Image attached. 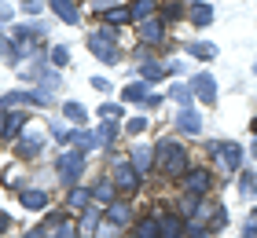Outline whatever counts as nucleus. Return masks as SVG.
I'll return each mask as SVG.
<instances>
[{"instance_id":"obj_1","label":"nucleus","mask_w":257,"mask_h":238,"mask_svg":"<svg viewBox=\"0 0 257 238\" xmlns=\"http://www.w3.org/2000/svg\"><path fill=\"white\" fill-rule=\"evenodd\" d=\"M155 165H158V169L166 172V176H180V172H184V165H188V154H184V147H180V143L166 139V143H158Z\"/></svg>"},{"instance_id":"obj_2","label":"nucleus","mask_w":257,"mask_h":238,"mask_svg":"<svg viewBox=\"0 0 257 238\" xmlns=\"http://www.w3.org/2000/svg\"><path fill=\"white\" fill-rule=\"evenodd\" d=\"M88 52L99 59V63H114L118 59V37H114V30H96L88 37Z\"/></svg>"},{"instance_id":"obj_3","label":"nucleus","mask_w":257,"mask_h":238,"mask_svg":"<svg viewBox=\"0 0 257 238\" xmlns=\"http://www.w3.org/2000/svg\"><path fill=\"white\" fill-rule=\"evenodd\" d=\"M59 176L66 183H74V180H81V172H85V150H63V158H59Z\"/></svg>"},{"instance_id":"obj_4","label":"nucleus","mask_w":257,"mask_h":238,"mask_svg":"<svg viewBox=\"0 0 257 238\" xmlns=\"http://www.w3.org/2000/svg\"><path fill=\"white\" fill-rule=\"evenodd\" d=\"M191 92H195L202 103H209V106L217 103V81L209 77V74H195V81H191Z\"/></svg>"},{"instance_id":"obj_5","label":"nucleus","mask_w":257,"mask_h":238,"mask_svg":"<svg viewBox=\"0 0 257 238\" xmlns=\"http://www.w3.org/2000/svg\"><path fill=\"white\" fill-rule=\"evenodd\" d=\"M217 158H220V165H224L228 172H235L239 165H242V147H235V143H217Z\"/></svg>"},{"instance_id":"obj_6","label":"nucleus","mask_w":257,"mask_h":238,"mask_svg":"<svg viewBox=\"0 0 257 238\" xmlns=\"http://www.w3.org/2000/svg\"><path fill=\"white\" fill-rule=\"evenodd\" d=\"M22 103H33V106H48V95L44 92H11V95H4L0 99V106H22Z\"/></svg>"},{"instance_id":"obj_7","label":"nucleus","mask_w":257,"mask_h":238,"mask_svg":"<svg viewBox=\"0 0 257 238\" xmlns=\"http://www.w3.org/2000/svg\"><path fill=\"white\" fill-rule=\"evenodd\" d=\"M209 172L206 169H195V172H188V180H184V190L188 194H195V198H202V194H209Z\"/></svg>"},{"instance_id":"obj_8","label":"nucleus","mask_w":257,"mask_h":238,"mask_svg":"<svg viewBox=\"0 0 257 238\" xmlns=\"http://www.w3.org/2000/svg\"><path fill=\"white\" fill-rule=\"evenodd\" d=\"M114 183H118L125 194H133V190L140 187V172H136L128 161H121V165H118V180H114Z\"/></svg>"},{"instance_id":"obj_9","label":"nucleus","mask_w":257,"mask_h":238,"mask_svg":"<svg viewBox=\"0 0 257 238\" xmlns=\"http://www.w3.org/2000/svg\"><path fill=\"white\" fill-rule=\"evenodd\" d=\"M107 220L114 223V227H125V223L133 220V205H128V201H110V209H107Z\"/></svg>"},{"instance_id":"obj_10","label":"nucleus","mask_w":257,"mask_h":238,"mask_svg":"<svg viewBox=\"0 0 257 238\" xmlns=\"http://www.w3.org/2000/svg\"><path fill=\"white\" fill-rule=\"evenodd\" d=\"M140 41L158 44L162 41V19H144V22H140Z\"/></svg>"},{"instance_id":"obj_11","label":"nucleus","mask_w":257,"mask_h":238,"mask_svg":"<svg viewBox=\"0 0 257 238\" xmlns=\"http://www.w3.org/2000/svg\"><path fill=\"white\" fill-rule=\"evenodd\" d=\"M158 231H162V238H180V234H184V223H180V216L166 212V216L158 220Z\"/></svg>"},{"instance_id":"obj_12","label":"nucleus","mask_w":257,"mask_h":238,"mask_svg":"<svg viewBox=\"0 0 257 238\" xmlns=\"http://www.w3.org/2000/svg\"><path fill=\"white\" fill-rule=\"evenodd\" d=\"M151 165H155V154H151V147H136V154H133V169L144 176V172H151Z\"/></svg>"},{"instance_id":"obj_13","label":"nucleus","mask_w":257,"mask_h":238,"mask_svg":"<svg viewBox=\"0 0 257 238\" xmlns=\"http://www.w3.org/2000/svg\"><path fill=\"white\" fill-rule=\"evenodd\" d=\"M41 147H44V136L26 132V136H22V143H19V154H22V158H30V154H41Z\"/></svg>"},{"instance_id":"obj_14","label":"nucleus","mask_w":257,"mask_h":238,"mask_svg":"<svg viewBox=\"0 0 257 238\" xmlns=\"http://www.w3.org/2000/svg\"><path fill=\"white\" fill-rule=\"evenodd\" d=\"M177 125H180L188 136H198V132H202V121H198V114H195V110H180Z\"/></svg>"},{"instance_id":"obj_15","label":"nucleus","mask_w":257,"mask_h":238,"mask_svg":"<svg viewBox=\"0 0 257 238\" xmlns=\"http://www.w3.org/2000/svg\"><path fill=\"white\" fill-rule=\"evenodd\" d=\"M188 19L195 22V26H209V22H213V8H209V4H191Z\"/></svg>"},{"instance_id":"obj_16","label":"nucleus","mask_w":257,"mask_h":238,"mask_svg":"<svg viewBox=\"0 0 257 238\" xmlns=\"http://www.w3.org/2000/svg\"><path fill=\"white\" fill-rule=\"evenodd\" d=\"M52 8H55V15H59L63 22H70V26H74V22L81 19V15H77V8L70 4V0H52Z\"/></svg>"},{"instance_id":"obj_17","label":"nucleus","mask_w":257,"mask_h":238,"mask_svg":"<svg viewBox=\"0 0 257 238\" xmlns=\"http://www.w3.org/2000/svg\"><path fill=\"white\" fill-rule=\"evenodd\" d=\"M88 201H92V190H85V187H74V190L66 194V205H70V209H85Z\"/></svg>"},{"instance_id":"obj_18","label":"nucleus","mask_w":257,"mask_h":238,"mask_svg":"<svg viewBox=\"0 0 257 238\" xmlns=\"http://www.w3.org/2000/svg\"><path fill=\"white\" fill-rule=\"evenodd\" d=\"M114 132H118V125H114V121H107L99 132H92V150H96V147H107V143L114 139Z\"/></svg>"},{"instance_id":"obj_19","label":"nucleus","mask_w":257,"mask_h":238,"mask_svg":"<svg viewBox=\"0 0 257 238\" xmlns=\"http://www.w3.org/2000/svg\"><path fill=\"white\" fill-rule=\"evenodd\" d=\"M22 205L26 209H44L48 205V194H44V190H22Z\"/></svg>"},{"instance_id":"obj_20","label":"nucleus","mask_w":257,"mask_h":238,"mask_svg":"<svg viewBox=\"0 0 257 238\" xmlns=\"http://www.w3.org/2000/svg\"><path fill=\"white\" fill-rule=\"evenodd\" d=\"M136 238H162V231H158V220H155V216L140 220V223H136Z\"/></svg>"},{"instance_id":"obj_21","label":"nucleus","mask_w":257,"mask_h":238,"mask_svg":"<svg viewBox=\"0 0 257 238\" xmlns=\"http://www.w3.org/2000/svg\"><path fill=\"white\" fill-rule=\"evenodd\" d=\"M121 99L125 103H144V99H155V95H147L144 85H128V88H121Z\"/></svg>"},{"instance_id":"obj_22","label":"nucleus","mask_w":257,"mask_h":238,"mask_svg":"<svg viewBox=\"0 0 257 238\" xmlns=\"http://www.w3.org/2000/svg\"><path fill=\"white\" fill-rule=\"evenodd\" d=\"M188 52H191L195 59H213V55H217V48H213V44H206V41H191V44H188Z\"/></svg>"},{"instance_id":"obj_23","label":"nucleus","mask_w":257,"mask_h":238,"mask_svg":"<svg viewBox=\"0 0 257 238\" xmlns=\"http://www.w3.org/2000/svg\"><path fill=\"white\" fill-rule=\"evenodd\" d=\"M114 187H118V183L103 180V183H96V187H92V198H96V201H110V198H114Z\"/></svg>"},{"instance_id":"obj_24","label":"nucleus","mask_w":257,"mask_h":238,"mask_svg":"<svg viewBox=\"0 0 257 238\" xmlns=\"http://www.w3.org/2000/svg\"><path fill=\"white\" fill-rule=\"evenodd\" d=\"M128 11H133V19L144 22V19L151 15V11H155V0H133V8H128Z\"/></svg>"},{"instance_id":"obj_25","label":"nucleus","mask_w":257,"mask_h":238,"mask_svg":"<svg viewBox=\"0 0 257 238\" xmlns=\"http://www.w3.org/2000/svg\"><path fill=\"white\" fill-rule=\"evenodd\" d=\"M103 19H107L110 26H125V22L133 19V11H128V8H114V11H107V15H103Z\"/></svg>"},{"instance_id":"obj_26","label":"nucleus","mask_w":257,"mask_h":238,"mask_svg":"<svg viewBox=\"0 0 257 238\" xmlns=\"http://www.w3.org/2000/svg\"><path fill=\"white\" fill-rule=\"evenodd\" d=\"M96 227H99V209H88V212H85V220H81V234L88 238Z\"/></svg>"},{"instance_id":"obj_27","label":"nucleus","mask_w":257,"mask_h":238,"mask_svg":"<svg viewBox=\"0 0 257 238\" xmlns=\"http://www.w3.org/2000/svg\"><path fill=\"white\" fill-rule=\"evenodd\" d=\"M173 99L180 103V110H191V88H184V85H173Z\"/></svg>"},{"instance_id":"obj_28","label":"nucleus","mask_w":257,"mask_h":238,"mask_svg":"<svg viewBox=\"0 0 257 238\" xmlns=\"http://www.w3.org/2000/svg\"><path fill=\"white\" fill-rule=\"evenodd\" d=\"M147 81H162L166 74H173V66H151V63H144V70H140Z\"/></svg>"},{"instance_id":"obj_29","label":"nucleus","mask_w":257,"mask_h":238,"mask_svg":"<svg viewBox=\"0 0 257 238\" xmlns=\"http://www.w3.org/2000/svg\"><path fill=\"white\" fill-rule=\"evenodd\" d=\"M239 194H242V198H253V194H257V176H253V172H242Z\"/></svg>"},{"instance_id":"obj_30","label":"nucleus","mask_w":257,"mask_h":238,"mask_svg":"<svg viewBox=\"0 0 257 238\" xmlns=\"http://www.w3.org/2000/svg\"><path fill=\"white\" fill-rule=\"evenodd\" d=\"M63 114L70 117V121H77V125H81V121L88 117V114H85V106H81V103H63Z\"/></svg>"},{"instance_id":"obj_31","label":"nucleus","mask_w":257,"mask_h":238,"mask_svg":"<svg viewBox=\"0 0 257 238\" xmlns=\"http://www.w3.org/2000/svg\"><path fill=\"white\" fill-rule=\"evenodd\" d=\"M52 63L55 66H66L70 63V52H66V48H52Z\"/></svg>"},{"instance_id":"obj_32","label":"nucleus","mask_w":257,"mask_h":238,"mask_svg":"<svg viewBox=\"0 0 257 238\" xmlns=\"http://www.w3.org/2000/svg\"><path fill=\"white\" fill-rule=\"evenodd\" d=\"M99 117H121V106L118 103H103L99 106Z\"/></svg>"},{"instance_id":"obj_33","label":"nucleus","mask_w":257,"mask_h":238,"mask_svg":"<svg viewBox=\"0 0 257 238\" xmlns=\"http://www.w3.org/2000/svg\"><path fill=\"white\" fill-rule=\"evenodd\" d=\"M52 136L59 139V143H70V139H74V132H70V128H63V125H52Z\"/></svg>"},{"instance_id":"obj_34","label":"nucleus","mask_w":257,"mask_h":238,"mask_svg":"<svg viewBox=\"0 0 257 238\" xmlns=\"http://www.w3.org/2000/svg\"><path fill=\"white\" fill-rule=\"evenodd\" d=\"M55 238H77V231H74V223H59V227H55Z\"/></svg>"},{"instance_id":"obj_35","label":"nucleus","mask_w":257,"mask_h":238,"mask_svg":"<svg viewBox=\"0 0 257 238\" xmlns=\"http://www.w3.org/2000/svg\"><path fill=\"white\" fill-rule=\"evenodd\" d=\"M128 132H133V136H140V132H144V128H147V121H144V117H128Z\"/></svg>"},{"instance_id":"obj_36","label":"nucleus","mask_w":257,"mask_h":238,"mask_svg":"<svg viewBox=\"0 0 257 238\" xmlns=\"http://www.w3.org/2000/svg\"><path fill=\"white\" fill-rule=\"evenodd\" d=\"M188 234H191V238H202V234H206V223H202V220H191V223H188Z\"/></svg>"},{"instance_id":"obj_37","label":"nucleus","mask_w":257,"mask_h":238,"mask_svg":"<svg viewBox=\"0 0 257 238\" xmlns=\"http://www.w3.org/2000/svg\"><path fill=\"white\" fill-rule=\"evenodd\" d=\"M242 238H257V212L246 220V227H242Z\"/></svg>"},{"instance_id":"obj_38","label":"nucleus","mask_w":257,"mask_h":238,"mask_svg":"<svg viewBox=\"0 0 257 238\" xmlns=\"http://www.w3.org/2000/svg\"><path fill=\"white\" fill-rule=\"evenodd\" d=\"M114 4H118V0H92V8L103 11V15H107V11H114Z\"/></svg>"},{"instance_id":"obj_39","label":"nucleus","mask_w":257,"mask_h":238,"mask_svg":"<svg viewBox=\"0 0 257 238\" xmlns=\"http://www.w3.org/2000/svg\"><path fill=\"white\" fill-rule=\"evenodd\" d=\"M4 132H8V114H0V143H4Z\"/></svg>"},{"instance_id":"obj_40","label":"nucleus","mask_w":257,"mask_h":238,"mask_svg":"<svg viewBox=\"0 0 257 238\" xmlns=\"http://www.w3.org/2000/svg\"><path fill=\"white\" fill-rule=\"evenodd\" d=\"M8 231V212H0V234Z\"/></svg>"},{"instance_id":"obj_41","label":"nucleus","mask_w":257,"mask_h":238,"mask_svg":"<svg viewBox=\"0 0 257 238\" xmlns=\"http://www.w3.org/2000/svg\"><path fill=\"white\" fill-rule=\"evenodd\" d=\"M0 19H11V8L8 4H0Z\"/></svg>"},{"instance_id":"obj_42","label":"nucleus","mask_w":257,"mask_h":238,"mask_svg":"<svg viewBox=\"0 0 257 238\" xmlns=\"http://www.w3.org/2000/svg\"><path fill=\"white\" fill-rule=\"evenodd\" d=\"M26 238H44V231H26Z\"/></svg>"},{"instance_id":"obj_43","label":"nucleus","mask_w":257,"mask_h":238,"mask_svg":"<svg viewBox=\"0 0 257 238\" xmlns=\"http://www.w3.org/2000/svg\"><path fill=\"white\" fill-rule=\"evenodd\" d=\"M253 132H257V117H253ZM253 158H257V147H253Z\"/></svg>"}]
</instances>
